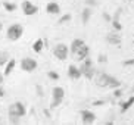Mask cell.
Wrapping results in <instances>:
<instances>
[{
	"label": "cell",
	"instance_id": "1f68e13d",
	"mask_svg": "<svg viewBox=\"0 0 134 125\" xmlns=\"http://www.w3.org/2000/svg\"><path fill=\"white\" fill-rule=\"evenodd\" d=\"M4 96V91H3V88H0V97H3Z\"/></svg>",
	"mask_w": 134,
	"mask_h": 125
},
{
	"label": "cell",
	"instance_id": "e575fe53",
	"mask_svg": "<svg viewBox=\"0 0 134 125\" xmlns=\"http://www.w3.org/2000/svg\"><path fill=\"white\" fill-rule=\"evenodd\" d=\"M0 9H2V6H0Z\"/></svg>",
	"mask_w": 134,
	"mask_h": 125
},
{
	"label": "cell",
	"instance_id": "4dcf8cb0",
	"mask_svg": "<svg viewBox=\"0 0 134 125\" xmlns=\"http://www.w3.org/2000/svg\"><path fill=\"white\" fill-rule=\"evenodd\" d=\"M2 82H3V74L0 72V86H2Z\"/></svg>",
	"mask_w": 134,
	"mask_h": 125
},
{
	"label": "cell",
	"instance_id": "8fae6325",
	"mask_svg": "<svg viewBox=\"0 0 134 125\" xmlns=\"http://www.w3.org/2000/svg\"><path fill=\"white\" fill-rule=\"evenodd\" d=\"M46 10H47V13H50V15H58L60 12V6L58 2H50V3L46 4Z\"/></svg>",
	"mask_w": 134,
	"mask_h": 125
},
{
	"label": "cell",
	"instance_id": "83f0119b",
	"mask_svg": "<svg viewBox=\"0 0 134 125\" xmlns=\"http://www.w3.org/2000/svg\"><path fill=\"white\" fill-rule=\"evenodd\" d=\"M106 60H108V58H106V56H103V55H100V56H99V62H100V63H102V62H106Z\"/></svg>",
	"mask_w": 134,
	"mask_h": 125
},
{
	"label": "cell",
	"instance_id": "f546056e",
	"mask_svg": "<svg viewBox=\"0 0 134 125\" xmlns=\"http://www.w3.org/2000/svg\"><path fill=\"white\" fill-rule=\"evenodd\" d=\"M103 18H105V21H110V16L108 15V13H105V15H103Z\"/></svg>",
	"mask_w": 134,
	"mask_h": 125
},
{
	"label": "cell",
	"instance_id": "ac0fdd59",
	"mask_svg": "<svg viewBox=\"0 0 134 125\" xmlns=\"http://www.w3.org/2000/svg\"><path fill=\"white\" fill-rule=\"evenodd\" d=\"M43 47H44V40L43 38H38L34 41V44H32V49H34V52L36 53H40V52L43 50Z\"/></svg>",
	"mask_w": 134,
	"mask_h": 125
},
{
	"label": "cell",
	"instance_id": "52a82bcc",
	"mask_svg": "<svg viewBox=\"0 0 134 125\" xmlns=\"http://www.w3.org/2000/svg\"><path fill=\"white\" fill-rule=\"evenodd\" d=\"M37 60L32 58H24L21 60V69L25 71V72H32V71L37 69Z\"/></svg>",
	"mask_w": 134,
	"mask_h": 125
},
{
	"label": "cell",
	"instance_id": "d4e9b609",
	"mask_svg": "<svg viewBox=\"0 0 134 125\" xmlns=\"http://www.w3.org/2000/svg\"><path fill=\"white\" fill-rule=\"evenodd\" d=\"M86 4L87 6H96L97 4V0H86Z\"/></svg>",
	"mask_w": 134,
	"mask_h": 125
},
{
	"label": "cell",
	"instance_id": "d590c367",
	"mask_svg": "<svg viewBox=\"0 0 134 125\" xmlns=\"http://www.w3.org/2000/svg\"><path fill=\"white\" fill-rule=\"evenodd\" d=\"M0 121H2V119H0Z\"/></svg>",
	"mask_w": 134,
	"mask_h": 125
},
{
	"label": "cell",
	"instance_id": "e0dca14e",
	"mask_svg": "<svg viewBox=\"0 0 134 125\" xmlns=\"http://www.w3.org/2000/svg\"><path fill=\"white\" fill-rule=\"evenodd\" d=\"M133 105H134V97L131 96L127 102H122L121 103V113H125L128 109H131V107H133Z\"/></svg>",
	"mask_w": 134,
	"mask_h": 125
},
{
	"label": "cell",
	"instance_id": "836d02e7",
	"mask_svg": "<svg viewBox=\"0 0 134 125\" xmlns=\"http://www.w3.org/2000/svg\"><path fill=\"white\" fill-rule=\"evenodd\" d=\"M128 2H133V0H128Z\"/></svg>",
	"mask_w": 134,
	"mask_h": 125
},
{
	"label": "cell",
	"instance_id": "9c48e42d",
	"mask_svg": "<svg viewBox=\"0 0 134 125\" xmlns=\"http://www.w3.org/2000/svg\"><path fill=\"white\" fill-rule=\"evenodd\" d=\"M88 53H90V49H88V46H86V43L83 44V46L80 47L78 50L75 52L74 55V59L75 60H78V62H81V60H83V59H86L87 56H88Z\"/></svg>",
	"mask_w": 134,
	"mask_h": 125
},
{
	"label": "cell",
	"instance_id": "7402d4cb",
	"mask_svg": "<svg viewBox=\"0 0 134 125\" xmlns=\"http://www.w3.org/2000/svg\"><path fill=\"white\" fill-rule=\"evenodd\" d=\"M71 13H65V15L62 16V18H59V21H58V24H65V22H69L71 21Z\"/></svg>",
	"mask_w": 134,
	"mask_h": 125
},
{
	"label": "cell",
	"instance_id": "5bb4252c",
	"mask_svg": "<svg viewBox=\"0 0 134 125\" xmlns=\"http://www.w3.org/2000/svg\"><path fill=\"white\" fill-rule=\"evenodd\" d=\"M15 65H16V60L15 59H9L8 62H6V65H4V77H9V75L12 74V71H13V68H15Z\"/></svg>",
	"mask_w": 134,
	"mask_h": 125
},
{
	"label": "cell",
	"instance_id": "cb8c5ba5",
	"mask_svg": "<svg viewBox=\"0 0 134 125\" xmlns=\"http://www.w3.org/2000/svg\"><path fill=\"white\" fill-rule=\"evenodd\" d=\"M9 119H10L12 124H19V121H21V118H18V116H9Z\"/></svg>",
	"mask_w": 134,
	"mask_h": 125
},
{
	"label": "cell",
	"instance_id": "5b68a950",
	"mask_svg": "<svg viewBox=\"0 0 134 125\" xmlns=\"http://www.w3.org/2000/svg\"><path fill=\"white\" fill-rule=\"evenodd\" d=\"M25 113H27V109H25V105L22 102H15L9 106V116L22 118Z\"/></svg>",
	"mask_w": 134,
	"mask_h": 125
},
{
	"label": "cell",
	"instance_id": "4316f807",
	"mask_svg": "<svg viewBox=\"0 0 134 125\" xmlns=\"http://www.w3.org/2000/svg\"><path fill=\"white\" fill-rule=\"evenodd\" d=\"M114 96H115V97H121V96H122V91L119 90V87H118V88H115V91H114Z\"/></svg>",
	"mask_w": 134,
	"mask_h": 125
},
{
	"label": "cell",
	"instance_id": "484cf974",
	"mask_svg": "<svg viewBox=\"0 0 134 125\" xmlns=\"http://www.w3.org/2000/svg\"><path fill=\"white\" fill-rule=\"evenodd\" d=\"M124 66H133L134 65V59H130V60H125V62L122 63Z\"/></svg>",
	"mask_w": 134,
	"mask_h": 125
},
{
	"label": "cell",
	"instance_id": "9a60e30c",
	"mask_svg": "<svg viewBox=\"0 0 134 125\" xmlns=\"http://www.w3.org/2000/svg\"><path fill=\"white\" fill-rule=\"evenodd\" d=\"M84 44V40H81V38H75V40H72V43H71V47H69V52H71L72 55H74L75 52L78 50L80 47Z\"/></svg>",
	"mask_w": 134,
	"mask_h": 125
},
{
	"label": "cell",
	"instance_id": "30bf717a",
	"mask_svg": "<svg viewBox=\"0 0 134 125\" xmlns=\"http://www.w3.org/2000/svg\"><path fill=\"white\" fill-rule=\"evenodd\" d=\"M81 121H83V124H93V122L96 121V115L91 112V110H81Z\"/></svg>",
	"mask_w": 134,
	"mask_h": 125
},
{
	"label": "cell",
	"instance_id": "2e32d148",
	"mask_svg": "<svg viewBox=\"0 0 134 125\" xmlns=\"http://www.w3.org/2000/svg\"><path fill=\"white\" fill-rule=\"evenodd\" d=\"M91 15H93V10H91L90 8H84L83 12H81V21H83V24H87L88 21H90Z\"/></svg>",
	"mask_w": 134,
	"mask_h": 125
},
{
	"label": "cell",
	"instance_id": "ba28073f",
	"mask_svg": "<svg viewBox=\"0 0 134 125\" xmlns=\"http://www.w3.org/2000/svg\"><path fill=\"white\" fill-rule=\"evenodd\" d=\"M22 12L27 16H31V15H36L37 12H38V8L32 2H30V0H24L22 2Z\"/></svg>",
	"mask_w": 134,
	"mask_h": 125
},
{
	"label": "cell",
	"instance_id": "d6a6232c",
	"mask_svg": "<svg viewBox=\"0 0 134 125\" xmlns=\"http://www.w3.org/2000/svg\"><path fill=\"white\" fill-rule=\"evenodd\" d=\"M2 27H3V25H2V24H0V30H2Z\"/></svg>",
	"mask_w": 134,
	"mask_h": 125
},
{
	"label": "cell",
	"instance_id": "44dd1931",
	"mask_svg": "<svg viewBox=\"0 0 134 125\" xmlns=\"http://www.w3.org/2000/svg\"><path fill=\"white\" fill-rule=\"evenodd\" d=\"M47 77L52 79V81H58V79L60 78V77H59V74H58L56 71H49V72H47Z\"/></svg>",
	"mask_w": 134,
	"mask_h": 125
},
{
	"label": "cell",
	"instance_id": "277c9868",
	"mask_svg": "<svg viewBox=\"0 0 134 125\" xmlns=\"http://www.w3.org/2000/svg\"><path fill=\"white\" fill-rule=\"evenodd\" d=\"M22 34H24V27H22L21 24H13V25H10V27L8 28V32H6V35H8V38L10 40V41L19 40L21 37H22Z\"/></svg>",
	"mask_w": 134,
	"mask_h": 125
},
{
	"label": "cell",
	"instance_id": "6da1fadb",
	"mask_svg": "<svg viewBox=\"0 0 134 125\" xmlns=\"http://www.w3.org/2000/svg\"><path fill=\"white\" fill-rule=\"evenodd\" d=\"M93 78H94L96 86L102 87V88H118V87H121V81L112 77L110 74H106V72H96Z\"/></svg>",
	"mask_w": 134,
	"mask_h": 125
},
{
	"label": "cell",
	"instance_id": "d6986e66",
	"mask_svg": "<svg viewBox=\"0 0 134 125\" xmlns=\"http://www.w3.org/2000/svg\"><path fill=\"white\" fill-rule=\"evenodd\" d=\"M9 59H10V58H9L8 52H0V66H4Z\"/></svg>",
	"mask_w": 134,
	"mask_h": 125
},
{
	"label": "cell",
	"instance_id": "7a4b0ae2",
	"mask_svg": "<svg viewBox=\"0 0 134 125\" xmlns=\"http://www.w3.org/2000/svg\"><path fill=\"white\" fill-rule=\"evenodd\" d=\"M78 69H80V72H81V75L86 77L87 79H93V77H94V74H96L94 68H93V60H91L88 56L81 60V66H80Z\"/></svg>",
	"mask_w": 134,
	"mask_h": 125
},
{
	"label": "cell",
	"instance_id": "3957f363",
	"mask_svg": "<svg viewBox=\"0 0 134 125\" xmlns=\"http://www.w3.org/2000/svg\"><path fill=\"white\" fill-rule=\"evenodd\" d=\"M63 97H65V90L62 87H55L53 91H52V102H50L52 109H56L58 106H60V103L63 102Z\"/></svg>",
	"mask_w": 134,
	"mask_h": 125
},
{
	"label": "cell",
	"instance_id": "ffe728a7",
	"mask_svg": "<svg viewBox=\"0 0 134 125\" xmlns=\"http://www.w3.org/2000/svg\"><path fill=\"white\" fill-rule=\"evenodd\" d=\"M3 8L6 9L8 12H13V10H16V8H18V6H16L15 3H10V2H4Z\"/></svg>",
	"mask_w": 134,
	"mask_h": 125
},
{
	"label": "cell",
	"instance_id": "4fadbf2b",
	"mask_svg": "<svg viewBox=\"0 0 134 125\" xmlns=\"http://www.w3.org/2000/svg\"><path fill=\"white\" fill-rule=\"evenodd\" d=\"M68 77L71 79H78V78H81V72H80V69L77 66L69 65V68H68Z\"/></svg>",
	"mask_w": 134,
	"mask_h": 125
},
{
	"label": "cell",
	"instance_id": "8992f818",
	"mask_svg": "<svg viewBox=\"0 0 134 125\" xmlns=\"http://www.w3.org/2000/svg\"><path fill=\"white\" fill-rule=\"evenodd\" d=\"M68 55H69V49H68L66 44H56L55 47H53V56H55L56 59H59V60H65V59L68 58Z\"/></svg>",
	"mask_w": 134,
	"mask_h": 125
},
{
	"label": "cell",
	"instance_id": "603a6c76",
	"mask_svg": "<svg viewBox=\"0 0 134 125\" xmlns=\"http://www.w3.org/2000/svg\"><path fill=\"white\" fill-rule=\"evenodd\" d=\"M112 25H114V28L116 31H121L122 30V25H121V22H119V19H112Z\"/></svg>",
	"mask_w": 134,
	"mask_h": 125
},
{
	"label": "cell",
	"instance_id": "f1b7e54d",
	"mask_svg": "<svg viewBox=\"0 0 134 125\" xmlns=\"http://www.w3.org/2000/svg\"><path fill=\"white\" fill-rule=\"evenodd\" d=\"M103 103H105V100H100V102H94L93 105H94V106H100V105H103Z\"/></svg>",
	"mask_w": 134,
	"mask_h": 125
},
{
	"label": "cell",
	"instance_id": "7c38bea8",
	"mask_svg": "<svg viewBox=\"0 0 134 125\" xmlns=\"http://www.w3.org/2000/svg\"><path fill=\"white\" fill-rule=\"evenodd\" d=\"M106 41H108L109 44L118 46V44H121V35L116 34V32H110V34L106 35Z\"/></svg>",
	"mask_w": 134,
	"mask_h": 125
}]
</instances>
